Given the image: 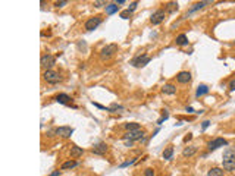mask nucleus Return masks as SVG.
<instances>
[{
    "label": "nucleus",
    "instance_id": "obj_24",
    "mask_svg": "<svg viewBox=\"0 0 235 176\" xmlns=\"http://www.w3.org/2000/svg\"><path fill=\"white\" fill-rule=\"evenodd\" d=\"M175 41H176V44H178V46H187V44H188V38H187V35H185V34H181V35H178Z\"/></svg>",
    "mask_w": 235,
    "mask_h": 176
},
{
    "label": "nucleus",
    "instance_id": "obj_14",
    "mask_svg": "<svg viewBox=\"0 0 235 176\" xmlns=\"http://www.w3.org/2000/svg\"><path fill=\"white\" fill-rule=\"evenodd\" d=\"M56 101L59 103V104H66V106H69V104H71V97H69L68 94L62 93V94H59V95L56 97Z\"/></svg>",
    "mask_w": 235,
    "mask_h": 176
},
{
    "label": "nucleus",
    "instance_id": "obj_39",
    "mask_svg": "<svg viewBox=\"0 0 235 176\" xmlns=\"http://www.w3.org/2000/svg\"><path fill=\"white\" fill-rule=\"evenodd\" d=\"M234 43H235V41H234Z\"/></svg>",
    "mask_w": 235,
    "mask_h": 176
},
{
    "label": "nucleus",
    "instance_id": "obj_9",
    "mask_svg": "<svg viewBox=\"0 0 235 176\" xmlns=\"http://www.w3.org/2000/svg\"><path fill=\"white\" fill-rule=\"evenodd\" d=\"M225 145H228V141L226 139H224V138H215L213 141H210L209 143V150L210 151H215V150H218L219 147H225Z\"/></svg>",
    "mask_w": 235,
    "mask_h": 176
},
{
    "label": "nucleus",
    "instance_id": "obj_21",
    "mask_svg": "<svg viewBox=\"0 0 235 176\" xmlns=\"http://www.w3.org/2000/svg\"><path fill=\"white\" fill-rule=\"evenodd\" d=\"M207 176H225L224 169H219V167H213L207 172Z\"/></svg>",
    "mask_w": 235,
    "mask_h": 176
},
{
    "label": "nucleus",
    "instance_id": "obj_10",
    "mask_svg": "<svg viewBox=\"0 0 235 176\" xmlns=\"http://www.w3.org/2000/svg\"><path fill=\"white\" fill-rule=\"evenodd\" d=\"M55 132H56V135H59V137H62V138H69L73 134V128H71V126H59Z\"/></svg>",
    "mask_w": 235,
    "mask_h": 176
},
{
    "label": "nucleus",
    "instance_id": "obj_37",
    "mask_svg": "<svg viewBox=\"0 0 235 176\" xmlns=\"http://www.w3.org/2000/svg\"><path fill=\"white\" fill-rule=\"evenodd\" d=\"M123 3H125V0H118L116 2V5H123Z\"/></svg>",
    "mask_w": 235,
    "mask_h": 176
},
{
    "label": "nucleus",
    "instance_id": "obj_31",
    "mask_svg": "<svg viewBox=\"0 0 235 176\" xmlns=\"http://www.w3.org/2000/svg\"><path fill=\"white\" fill-rule=\"evenodd\" d=\"M103 5H106V2H99V0H95V2H94V7H101Z\"/></svg>",
    "mask_w": 235,
    "mask_h": 176
},
{
    "label": "nucleus",
    "instance_id": "obj_34",
    "mask_svg": "<svg viewBox=\"0 0 235 176\" xmlns=\"http://www.w3.org/2000/svg\"><path fill=\"white\" fill-rule=\"evenodd\" d=\"M229 91H235V79H232L229 82Z\"/></svg>",
    "mask_w": 235,
    "mask_h": 176
},
{
    "label": "nucleus",
    "instance_id": "obj_33",
    "mask_svg": "<svg viewBox=\"0 0 235 176\" xmlns=\"http://www.w3.org/2000/svg\"><path fill=\"white\" fill-rule=\"evenodd\" d=\"M209 126H210V121H204V122H203V125H202L203 131H204V129H207Z\"/></svg>",
    "mask_w": 235,
    "mask_h": 176
},
{
    "label": "nucleus",
    "instance_id": "obj_3",
    "mask_svg": "<svg viewBox=\"0 0 235 176\" xmlns=\"http://www.w3.org/2000/svg\"><path fill=\"white\" fill-rule=\"evenodd\" d=\"M144 135H146V132L143 131V129H137V131H128L125 135H123V141H140V139H143L144 138Z\"/></svg>",
    "mask_w": 235,
    "mask_h": 176
},
{
    "label": "nucleus",
    "instance_id": "obj_19",
    "mask_svg": "<svg viewBox=\"0 0 235 176\" xmlns=\"http://www.w3.org/2000/svg\"><path fill=\"white\" fill-rule=\"evenodd\" d=\"M165 11H166V13H172V12L178 11V2H169V3H166Z\"/></svg>",
    "mask_w": 235,
    "mask_h": 176
},
{
    "label": "nucleus",
    "instance_id": "obj_23",
    "mask_svg": "<svg viewBox=\"0 0 235 176\" xmlns=\"http://www.w3.org/2000/svg\"><path fill=\"white\" fill-rule=\"evenodd\" d=\"M123 107L121 104H116V103H113L112 106H109L107 107V112H110V113H119V112H122Z\"/></svg>",
    "mask_w": 235,
    "mask_h": 176
},
{
    "label": "nucleus",
    "instance_id": "obj_12",
    "mask_svg": "<svg viewBox=\"0 0 235 176\" xmlns=\"http://www.w3.org/2000/svg\"><path fill=\"white\" fill-rule=\"evenodd\" d=\"M94 154H99V156H103V154L107 151V144L106 143H99L95 144L94 147H93V150H91Z\"/></svg>",
    "mask_w": 235,
    "mask_h": 176
},
{
    "label": "nucleus",
    "instance_id": "obj_13",
    "mask_svg": "<svg viewBox=\"0 0 235 176\" xmlns=\"http://www.w3.org/2000/svg\"><path fill=\"white\" fill-rule=\"evenodd\" d=\"M162 93L166 95H174V94H176V87L174 84H165L162 87Z\"/></svg>",
    "mask_w": 235,
    "mask_h": 176
},
{
    "label": "nucleus",
    "instance_id": "obj_5",
    "mask_svg": "<svg viewBox=\"0 0 235 176\" xmlns=\"http://www.w3.org/2000/svg\"><path fill=\"white\" fill-rule=\"evenodd\" d=\"M55 63H56L55 56L49 55V53H47V55H43V56H41V59H40V65H41V68H43V69H46V71L51 69Z\"/></svg>",
    "mask_w": 235,
    "mask_h": 176
},
{
    "label": "nucleus",
    "instance_id": "obj_6",
    "mask_svg": "<svg viewBox=\"0 0 235 176\" xmlns=\"http://www.w3.org/2000/svg\"><path fill=\"white\" fill-rule=\"evenodd\" d=\"M101 24V18L100 16H93V18H88L84 24V28L87 31H94L99 28V25Z\"/></svg>",
    "mask_w": 235,
    "mask_h": 176
},
{
    "label": "nucleus",
    "instance_id": "obj_32",
    "mask_svg": "<svg viewBox=\"0 0 235 176\" xmlns=\"http://www.w3.org/2000/svg\"><path fill=\"white\" fill-rule=\"evenodd\" d=\"M144 175L146 176H154V172H153V169H146Z\"/></svg>",
    "mask_w": 235,
    "mask_h": 176
},
{
    "label": "nucleus",
    "instance_id": "obj_11",
    "mask_svg": "<svg viewBox=\"0 0 235 176\" xmlns=\"http://www.w3.org/2000/svg\"><path fill=\"white\" fill-rule=\"evenodd\" d=\"M176 81H178L179 84H188L191 81V73L187 71L179 72L178 75H176Z\"/></svg>",
    "mask_w": 235,
    "mask_h": 176
},
{
    "label": "nucleus",
    "instance_id": "obj_28",
    "mask_svg": "<svg viewBox=\"0 0 235 176\" xmlns=\"http://www.w3.org/2000/svg\"><path fill=\"white\" fill-rule=\"evenodd\" d=\"M135 161H137V159H132V160H129V161H125V163L121 165V167H126V166H129V165H134Z\"/></svg>",
    "mask_w": 235,
    "mask_h": 176
},
{
    "label": "nucleus",
    "instance_id": "obj_25",
    "mask_svg": "<svg viewBox=\"0 0 235 176\" xmlns=\"http://www.w3.org/2000/svg\"><path fill=\"white\" fill-rule=\"evenodd\" d=\"M118 12V5L116 3H110V5L106 6V13L107 15H113Z\"/></svg>",
    "mask_w": 235,
    "mask_h": 176
},
{
    "label": "nucleus",
    "instance_id": "obj_36",
    "mask_svg": "<svg viewBox=\"0 0 235 176\" xmlns=\"http://www.w3.org/2000/svg\"><path fill=\"white\" fill-rule=\"evenodd\" d=\"M59 173H60V172H59V170H56V172H53V173H51L50 176H59Z\"/></svg>",
    "mask_w": 235,
    "mask_h": 176
},
{
    "label": "nucleus",
    "instance_id": "obj_7",
    "mask_svg": "<svg viewBox=\"0 0 235 176\" xmlns=\"http://www.w3.org/2000/svg\"><path fill=\"white\" fill-rule=\"evenodd\" d=\"M165 16H166V11H165V9H157V11L151 15L150 22L153 25H159V24H162V22L165 21Z\"/></svg>",
    "mask_w": 235,
    "mask_h": 176
},
{
    "label": "nucleus",
    "instance_id": "obj_2",
    "mask_svg": "<svg viewBox=\"0 0 235 176\" xmlns=\"http://www.w3.org/2000/svg\"><path fill=\"white\" fill-rule=\"evenodd\" d=\"M115 53H118V44H107L106 47H103L100 50V59L101 60H107L112 56H115Z\"/></svg>",
    "mask_w": 235,
    "mask_h": 176
},
{
    "label": "nucleus",
    "instance_id": "obj_4",
    "mask_svg": "<svg viewBox=\"0 0 235 176\" xmlns=\"http://www.w3.org/2000/svg\"><path fill=\"white\" fill-rule=\"evenodd\" d=\"M43 78H44V81H47L49 84H57L60 82V73L56 71H53V69H49V71H44V73H43Z\"/></svg>",
    "mask_w": 235,
    "mask_h": 176
},
{
    "label": "nucleus",
    "instance_id": "obj_27",
    "mask_svg": "<svg viewBox=\"0 0 235 176\" xmlns=\"http://www.w3.org/2000/svg\"><path fill=\"white\" fill-rule=\"evenodd\" d=\"M131 15H132V12H129V9H126V11H122L121 13H119V16L122 18V19H129V18H131Z\"/></svg>",
    "mask_w": 235,
    "mask_h": 176
},
{
    "label": "nucleus",
    "instance_id": "obj_18",
    "mask_svg": "<svg viewBox=\"0 0 235 176\" xmlns=\"http://www.w3.org/2000/svg\"><path fill=\"white\" fill-rule=\"evenodd\" d=\"M78 166V161H75V160H68V161H65L63 165H62V170H68V169H73V167H77Z\"/></svg>",
    "mask_w": 235,
    "mask_h": 176
},
{
    "label": "nucleus",
    "instance_id": "obj_35",
    "mask_svg": "<svg viewBox=\"0 0 235 176\" xmlns=\"http://www.w3.org/2000/svg\"><path fill=\"white\" fill-rule=\"evenodd\" d=\"M125 145H126V147H131V145H132V141H125Z\"/></svg>",
    "mask_w": 235,
    "mask_h": 176
},
{
    "label": "nucleus",
    "instance_id": "obj_29",
    "mask_svg": "<svg viewBox=\"0 0 235 176\" xmlns=\"http://www.w3.org/2000/svg\"><path fill=\"white\" fill-rule=\"evenodd\" d=\"M137 6H138V2H132V3L129 5V12H134L135 9H137Z\"/></svg>",
    "mask_w": 235,
    "mask_h": 176
},
{
    "label": "nucleus",
    "instance_id": "obj_15",
    "mask_svg": "<svg viewBox=\"0 0 235 176\" xmlns=\"http://www.w3.org/2000/svg\"><path fill=\"white\" fill-rule=\"evenodd\" d=\"M196 153H197L196 145H188V147H185V148L182 150V156H184V157H191V156H194Z\"/></svg>",
    "mask_w": 235,
    "mask_h": 176
},
{
    "label": "nucleus",
    "instance_id": "obj_20",
    "mask_svg": "<svg viewBox=\"0 0 235 176\" xmlns=\"http://www.w3.org/2000/svg\"><path fill=\"white\" fill-rule=\"evenodd\" d=\"M162 156H163V159H165V160H171V159H172V156H174V147H172V145L166 147Z\"/></svg>",
    "mask_w": 235,
    "mask_h": 176
},
{
    "label": "nucleus",
    "instance_id": "obj_26",
    "mask_svg": "<svg viewBox=\"0 0 235 176\" xmlns=\"http://www.w3.org/2000/svg\"><path fill=\"white\" fill-rule=\"evenodd\" d=\"M125 129L126 131H137V129H140V123H135V122L125 123Z\"/></svg>",
    "mask_w": 235,
    "mask_h": 176
},
{
    "label": "nucleus",
    "instance_id": "obj_38",
    "mask_svg": "<svg viewBox=\"0 0 235 176\" xmlns=\"http://www.w3.org/2000/svg\"><path fill=\"white\" fill-rule=\"evenodd\" d=\"M187 112H188V113H193L194 110H193V107H187Z\"/></svg>",
    "mask_w": 235,
    "mask_h": 176
},
{
    "label": "nucleus",
    "instance_id": "obj_8",
    "mask_svg": "<svg viewBox=\"0 0 235 176\" xmlns=\"http://www.w3.org/2000/svg\"><path fill=\"white\" fill-rule=\"evenodd\" d=\"M150 56H147V55H140V56H137L135 59H132V62H131V65L134 66V68H143V66H146L149 65V62H150Z\"/></svg>",
    "mask_w": 235,
    "mask_h": 176
},
{
    "label": "nucleus",
    "instance_id": "obj_30",
    "mask_svg": "<svg viewBox=\"0 0 235 176\" xmlns=\"http://www.w3.org/2000/svg\"><path fill=\"white\" fill-rule=\"evenodd\" d=\"M66 5H68L66 0H63V2H56V3H55L56 7H63V6H66Z\"/></svg>",
    "mask_w": 235,
    "mask_h": 176
},
{
    "label": "nucleus",
    "instance_id": "obj_22",
    "mask_svg": "<svg viewBox=\"0 0 235 176\" xmlns=\"http://www.w3.org/2000/svg\"><path fill=\"white\" fill-rule=\"evenodd\" d=\"M210 2H198V3H196V5L191 7L190 11H188V13H193V12H196V11H198V9H203L206 5H209Z\"/></svg>",
    "mask_w": 235,
    "mask_h": 176
},
{
    "label": "nucleus",
    "instance_id": "obj_17",
    "mask_svg": "<svg viewBox=\"0 0 235 176\" xmlns=\"http://www.w3.org/2000/svg\"><path fill=\"white\" fill-rule=\"evenodd\" d=\"M209 90H210V88L207 87L206 84H200V85H198V88H197V91H196V95H197V97L206 95V94L209 93Z\"/></svg>",
    "mask_w": 235,
    "mask_h": 176
},
{
    "label": "nucleus",
    "instance_id": "obj_16",
    "mask_svg": "<svg viewBox=\"0 0 235 176\" xmlns=\"http://www.w3.org/2000/svg\"><path fill=\"white\" fill-rule=\"evenodd\" d=\"M82 154H84V150L81 148V147H77V145L71 147V157H72V159H78Z\"/></svg>",
    "mask_w": 235,
    "mask_h": 176
},
{
    "label": "nucleus",
    "instance_id": "obj_1",
    "mask_svg": "<svg viewBox=\"0 0 235 176\" xmlns=\"http://www.w3.org/2000/svg\"><path fill=\"white\" fill-rule=\"evenodd\" d=\"M222 166L224 170H235V148H226L222 157Z\"/></svg>",
    "mask_w": 235,
    "mask_h": 176
}]
</instances>
